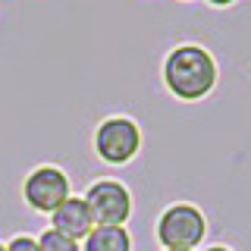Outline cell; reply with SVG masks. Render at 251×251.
I'll return each mask as SVG.
<instances>
[{"mask_svg":"<svg viewBox=\"0 0 251 251\" xmlns=\"http://www.w3.org/2000/svg\"><path fill=\"white\" fill-rule=\"evenodd\" d=\"M167 251H185V248H167Z\"/></svg>","mask_w":251,"mask_h":251,"instance_id":"obj_12","label":"cell"},{"mask_svg":"<svg viewBox=\"0 0 251 251\" xmlns=\"http://www.w3.org/2000/svg\"><path fill=\"white\" fill-rule=\"evenodd\" d=\"M0 251H6V245H3V242H0Z\"/></svg>","mask_w":251,"mask_h":251,"instance_id":"obj_13","label":"cell"},{"mask_svg":"<svg viewBox=\"0 0 251 251\" xmlns=\"http://www.w3.org/2000/svg\"><path fill=\"white\" fill-rule=\"evenodd\" d=\"M210 6H229V3H235V0H207Z\"/></svg>","mask_w":251,"mask_h":251,"instance_id":"obj_10","label":"cell"},{"mask_svg":"<svg viewBox=\"0 0 251 251\" xmlns=\"http://www.w3.org/2000/svg\"><path fill=\"white\" fill-rule=\"evenodd\" d=\"M163 85L179 100H201L217 85V60L201 44H179L163 60Z\"/></svg>","mask_w":251,"mask_h":251,"instance_id":"obj_1","label":"cell"},{"mask_svg":"<svg viewBox=\"0 0 251 251\" xmlns=\"http://www.w3.org/2000/svg\"><path fill=\"white\" fill-rule=\"evenodd\" d=\"M204 232H207V223H204V214L195 204H173L157 220V239H160L163 248L192 251L195 245H201Z\"/></svg>","mask_w":251,"mask_h":251,"instance_id":"obj_3","label":"cell"},{"mask_svg":"<svg viewBox=\"0 0 251 251\" xmlns=\"http://www.w3.org/2000/svg\"><path fill=\"white\" fill-rule=\"evenodd\" d=\"M207 251H232V248H226V245H210Z\"/></svg>","mask_w":251,"mask_h":251,"instance_id":"obj_11","label":"cell"},{"mask_svg":"<svg viewBox=\"0 0 251 251\" xmlns=\"http://www.w3.org/2000/svg\"><path fill=\"white\" fill-rule=\"evenodd\" d=\"M22 198L31 210L38 214H53L63 201L69 198V179L66 173L57 167H38L25 176V185H22Z\"/></svg>","mask_w":251,"mask_h":251,"instance_id":"obj_5","label":"cell"},{"mask_svg":"<svg viewBox=\"0 0 251 251\" xmlns=\"http://www.w3.org/2000/svg\"><path fill=\"white\" fill-rule=\"evenodd\" d=\"M38 248L41 251H82L75 239H69V235H63L57 229H44L41 239H38Z\"/></svg>","mask_w":251,"mask_h":251,"instance_id":"obj_8","label":"cell"},{"mask_svg":"<svg viewBox=\"0 0 251 251\" xmlns=\"http://www.w3.org/2000/svg\"><path fill=\"white\" fill-rule=\"evenodd\" d=\"M138 148H141V129L129 116H110L94 132V151L104 163H113V167L129 163L138 154Z\"/></svg>","mask_w":251,"mask_h":251,"instance_id":"obj_2","label":"cell"},{"mask_svg":"<svg viewBox=\"0 0 251 251\" xmlns=\"http://www.w3.org/2000/svg\"><path fill=\"white\" fill-rule=\"evenodd\" d=\"M6 251H41V248H38V239H31V235H16L6 242Z\"/></svg>","mask_w":251,"mask_h":251,"instance_id":"obj_9","label":"cell"},{"mask_svg":"<svg viewBox=\"0 0 251 251\" xmlns=\"http://www.w3.org/2000/svg\"><path fill=\"white\" fill-rule=\"evenodd\" d=\"M50 229L69 235V239H75V242L88 239V232L94 229V217H91L85 198H73V195H69V198L50 214Z\"/></svg>","mask_w":251,"mask_h":251,"instance_id":"obj_6","label":"cell"},{"mask_svg":"<svg viewBox=\"0 0 251 251\" xmlns=\"http://www.w3.org/2000/svg\"><path fill=\"white\" fill-rule=\"evenodd\" d=\"M85 204H88L94 226H123L132 214V195L129 188L116 179H100L85 192Z\"/></svg>","mask_w":251,"mask_h":251,"instance_id":"obj_4","label":"cell"},{"mask_svg":"<svg viewBox=\"0 0 251 251\" xmlns=\"http://www.w3.org/2000/svg\"><path fill=\"white\" fill-rule=\"evenodd\" d=\"M82 251H132V235L126 226H94Z\"/></svg>","mask_w":251,"mask_h":251,"instance_id":"obj_7","label":"cell"}]
</instances>
